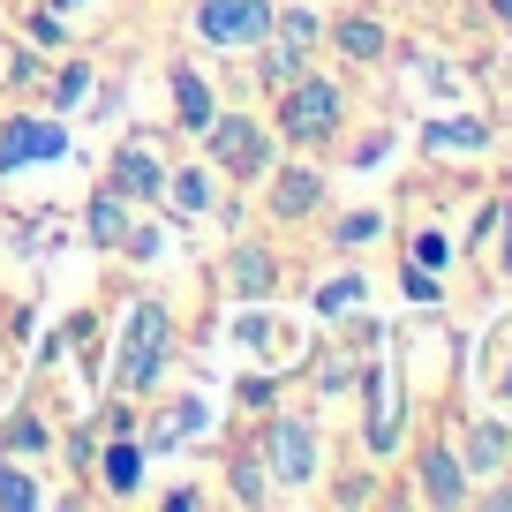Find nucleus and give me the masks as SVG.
<instances>
[{
  "mask_svg": "<svg viewBox=\"0 0 512 512\" xmlns=\"http://www.w3.org/2000/svg\"><path fill=\"white\" fill-rule=\"evenodd\" d=\"M196 31H204L211 46H249V38L272 31V8H264V0H204V8H196Z\"/></svg>",
  "mask_w": 512,
  "mask_h": 512,
  "instance_id": "1",
  "label": "nucleus"
},
{
  "mask_svg": "<svg viewBox=\"0 0 512 512\" xmlns=\"http://www.w3.org/2000/svg\"><path fill=\"white\" fill-rule=\"evenodd\" d=\"M68 136L53 121H31V113H16L8 121V136H0V174H16V166H31V159H53Z\"/></svg>",
  "mask_w": 512,
  "mask_h": 512,
  "instance_id": "2",
  "label": "nucleus"
},
{
  "mask_svg": "<svg viewBox=\"0 0 512 512\" xmlns=\"http://www.w3.org/2000/svg\"><path fill=\"white\" fill-rule=\"evenodd\" d=\"M332 106H339L332 83H302V91L287 98V136H324V128H332Z\"/></svg>",
  "mask_w": 512,
  "mask_h": 512,
  "instance_id": "3",
  "label": "nucleus"
},
{
  "mask_svg": "<svg viewBox=\"0 0 512 512\" xmlns=\"http://www.w3.org/2000/svg\"><path fill=\"white\" fill-rule=\"evenodd\" d=\"M272 467H279V482H309L317 475V445H309L302 422H279L272 430Z\"/></svg>",
  "mask_w": 512,
  "mask_h": 512,
  "instance_id": "4",
  "label": "nucleus"
},
{
  "mask_svg": "<svg viewBox=\"0 0 512 512\" xmlns=\"http://www.w3.org/2000/svg\"><path fill=\"white\" fill-rule=\"evenodd\" d=\"M159 354H166V324H159V309H136V354H128V384H151Z\"/></svg>",
  "mask_w": 512,
  "mask_h": 512,
  "instance_id": "5",
  "label": "nucleus"
},
{
  "mask_svg": "<svg viewBox=\"0 0 512 512\" xmlns=\"http://www.w3.org/2000/svg\"><path fill=\"white\" fill-rule=\"evenodd\" d=\"M159 159H151V151H121V166H113V189L121 196H159Z\"/></svg>",
  "mask_w": 512,
  "mask_h": 512,
  "instance_id": "6",
  "label": "nucleus"
},
{
  "mask_svg": "<svg viewBox=\"0 0 512 512\" xmlns=\"http://www.w3.org/2000/svg\"><path fill=\"white\" fill-rule=\"evenodd\" d=\"M211 144H219V159L234 166V174H256V128L249 121H219V128H211Z\"/></svg>",
  "mask_w": 512,
  "mask_h": 512,
  "instance_id": "7",
  "label": "nucleus"
},
{
  "mask_svg": "<svg viewBox=\"0 0 512 512\" xmlns=\"http://www.w3.org/2000/svg\"><path fill=\"white\" fill-rule=\"evenodd\" d=\"M309 204H317V174H302V166H294V174L272 189V211H279V219H294V211H309Z\"/></svg>",
  "mask_w": 512,
  "mask_h": 512,
  "instance_id": "8",
  "label": "nucleus"
},
{
  "mask_svg": "<svg viewBox=\"0 0 512 512\" xmlns=\"http://www.w3.org/2000/svg\"><path fill=\"white\" fill-rule=\"evenodd\" d=\"M0 505H8V512H31L38 505V482L23 475V467H8V460H0Z\"/></svg>",
  "mask_w": 512,
  "mask_h": 512,
  "instance_id": "9",
  "label": "nucleus"
},
{
  "mask_svg": "<svg viewBox=\"0 0 512 512\" xmlns=\"http://www.w3.org/2000/svg\"><path fill=\"white\" fill-rule=\"evenodd\" d=\"M174 91H181V121H189V128H211V98H204V83H196L189 68L174 76Z\"/></svg>",
  "mask_w": 512,
  "mask_h": 512,
  "instance_id": "10",
  "label": "nucleus"
},
{
  "mask_svg": "<svg viewBox=\"0 0 512 512\" xmlns=\"http://www.w3.org/2000/svg\"><path fill=\"white\" fill-rule=\"evenodd\" d=\"M91 241H121V196H98L91 204Z\"/></svg>",
  "mask_w": 512,
  "mask_h": 512,
  "instance_id": "11",
  "label": "nucleus"
},
{
  "mask_svg": "<svg viewBox=\"0 0 512 512\" xmlns=\"http://www.w3.org/2000/svg\"><path fill=\"white\" fill-rule=\"evenodd\" d=\"M339 46H347V53H362V61H369V53H377L384 38H377V23H339Z\"/></svg>",
  "mask_w": 512,
  "mask_h": 512,
  "instance_id": "12",
  "label": "nucleus"
},
{
  "mask_svg": "<svg viewBox=\"0 0 512 512\" xmlns=\"http://www.w3.org/2000/svg\"><path fill=\"white\" fill-rule=\"evenodd\" d=\"M106 482H113V490H136V452H128V445L106 452Z\"/></svg>",
  "mask_w": 512,
  "mask_h": 512,
  "instance_id": "13",
  "label": "nucleus"
},
{
  "mask_svg": "<svg viewBox=\"0 0 512 512\" xmlns=\"http://www.w3.org/2000/svg\"><path fill=\"white\" fill-rule=\"evenodd\" d=\"M422 475H430V497H437V505H452V497H460V475H452V460H430Z\"/></svg>",
  "mask_w": 512,
  "mask_h": 512,
  "instance_id": "14",
  "label": "nucleus"
},
{
  "mask_svg": "<svg viewBox=\"0 0 512 512\" xmlns=\"http://www.w3.org/2000/svg\"><path fill=\"white\" fill-rule=\"evenodd\" d=\"M354 302H362V279H332V287H324V309H332V317L354 309Z\"/></svg>",
  "mask_w": 512,
  "mask_h": 512,
  "instance_id": "15",
  "label": "nucleus"
},
{
  "mask_svg": "<svg viewBox=\"0 0 512 512\" xmlns=\"http://www.w3.org/2000/svg\"><path fill=\"white\" fill-rule=\"evenodd\" d=\"M204 196H211V189H204V174H181V181H174V204H181V211H196Z\"/></svg>",
  "mask_w": 512,
  "mask_h": 512,
  "instance_id": "16",
  "label": "nucleus"
},
{
  "mask_svg": "<svg viewBox=\"0 0 512 512\" xmlns=\"http://www.w3.org/2000/svg\"><path fill=\"white\" fill-rule=\"evenodd\" d=\"M430 144H482V128L475 121H460V128L445 121V128H430Z\"/></svg>",
  "mask_w": 512,
  "mask_h": 512,
  "instance_id": "17",
  "label": "nucleus"
},
{
  "mask_svg": "<svg viewBox=\"0 0 512 512\" xmlns=\"http://www.w3.org/2000/svg\"><path fill=\"white\" fill-rule=\"evenodd\" d=\"M505 264H512V241H505Z\"/></svg>",
  "mask_w": 512,
  "mask_h": 512,
  "instance_id": "18",
  "label": "nucleus"
},
{
  "mask_svg": "<svg viewBox=\"0 0 512 512\" xmlns=\"http://www.w3.org/2000/svg\"><path fill=\"white\" fill-rule=\"evenodd\" d=\"M61 8H76V0H61Z\"/></svg>",
  "mask_w": 512,
  "mask_h": 512,
  "instance_id": "19",
  "label": "nucleus"
}]
</instances>
